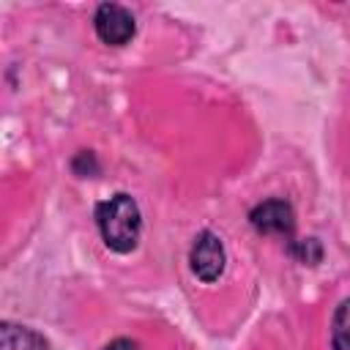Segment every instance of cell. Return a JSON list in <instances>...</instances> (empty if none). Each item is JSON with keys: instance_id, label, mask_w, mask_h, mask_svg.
<instances>
[{"instance_id": "obj_5", "label": "cell", "mask_w": 350, "mask_h": 350, "mask_svg": "<svg viewBox=\"0 0 350 350\" xmlns=\"http://www.w3.org/2000/svg\"><path fill=\"white\" fill-rule=\"evenodd\" d=\"M0 350H52V345L36 328L3 320L0 323Z\"/></svg>"}, {"instance_id": "obj_2", "label": "cell", "mask_w": 350, "mask_h": 350, "mask_svg": "<svg viewBox=\"0 0 350 350\" xmlns=\"http://www.w3.org/2000/svg\"><path fill=\"white\" fill-rule=\"evenodd\" d=\"M189 268L202 284H213L221 279L227 268V249L224 241L213 230H200L189 249Z\"/></svg>"}, {"instance_id": "obj_9", "label": "cell", "mask_w": 350, "mask_h": 350, "mask_svg": "<svg viewBox=\"0 0 350 350\" xmlns=\"http://www.w3.org/2000/svg\"><path fill=\"white\" fill-rule=\"evenodd\" d=\"M104 350H142V347H139L134 339H129V336H118V339H112Z\"/></svg>"}, {"instance_id": "obj_6", "label": "cell", "mask_w": 350, "mask_h": 350, "mask_svg": "<svg viewBox=\"0 0 350 350\" xmlns=\"http://www.w3.org/2000/svg\"><path fill=\"white\" fill-rule=\"evenodd\" d=\"M287 254H290L295 262H301V265H312V268H314V265L323 262L325 249H323L320 238L306 235V238H290V241H287Z\"/></svg>"}, {"instance_id": "obj_1", "label": "cell", "mask_w": 350, "mask_h": 350, "mask_svg": "<svg viewBox=\"0 0 350 350\" xmlns=\"http://www.w3.org/2000/svg\"><path fill=\"white\" fill-rule=\"evenodd\" d=\"M104 246L115 254H131L142 235V211L129 191H118L101 200L93 211Z\"/></svg>"}, {"instance_id": "obj_7", "label": "cell", "mask_w": 350, "mask_h": 350, "mask_svg": "<svg viewBox=\"0 0 350 350\" xmlns=\"http://www.w3.org/2000/svg\"><path fill=\"white\" fill-rule=\"evenodd\" d=\"M331 347L350 350V298H342L331 317Z\"/></svg>"}, {"instance_id": "obj_4", "label": "cell", "mask_w": 350, "mask_h": 350, "mask_svg": "<svg viewBox=\"0 0 350 350\" xmlns=\"http://www.w3.org/2000/svg\"><path fill=\"white\" fill-rule=\"evenodd\" d=\"M249 224L260 235H276V238L290 241L293 232H295V211H293V205L287 200L271 197V200L257 202L249 211Z\"/></svg>"}, {"instance_id": "obj_3", "label": "cell", "mask_w": 350, "mask_h": 350, "mask_svg": "<svg viewBox=\"0 0 350 350\" xmlns=\"http://www.w3.org/2000/svg\"><path fill=\"white\" fill-rule=\"evenodd\" d=\"M93 30H96V38L101 44L126 46L137 36V19L120 3H101L93 14Z\"/></svg>"}, {"instance_id": "obj_8", "label": "cell", "mask_w": 350, "mask_h": 350, "mask_svg": "<svg viewBox=\"0 0 350 350\" xmlns=\"http://www.w3.org/2000/svg\"><path fill=\"white\" fill-rule=\"evenodd\" d=\"M68 167H71V172L77 178H96L101 172V161H98V156L93 150H77L71 156V164Z\"/></svg>"}]
</instances>
